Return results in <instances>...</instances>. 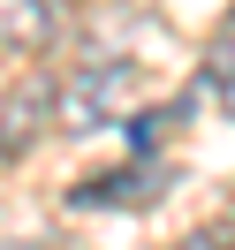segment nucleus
I'll use <instances>...</instances> for the list:
<instances>
[{"instance_id":"obj_1","label":"nucleus","mask_w":235,"mask_h":250,"mask_svg":"<svg viewBox=\"0 0 235 250\" xmlns=\"http://www.w3.org/2000/svg\"><path fill=\"white\" fill-rule=\"evenodd\" d=\"M129 99H137V61H114V53L76 61L61 83V106H53V129H107L129 114Z\"/></svg>"},{"instance_id":"obj_2","label":"nucleus","mask_w":235,"mask_h":250,"mask_svg":"<svg viewBox=\"0 0 235 250\" xmlns=\"http://www.w3.org/2000/svg\"><path fill=\"white\" fill-rule=\"evenodd\" d=\"M53 106H61V83L53 76H31L0 99V159H23L38 137L53 129Z\"/></svg>"},{"instance_id":"obj_3","label":"nucleus","mask_w":235,"mask_h":250,"mask_svg":"<svg viewBox=\"0 0 235 250\" xmlns=\"http://www.w3.org/2000/svg\"><path fill=\"white\" fill-rule=\"evenodd\" d=\"M159 189H167V159H129V167L91 174L84 189H68V205L76 212H107V205H152Z\"/></svg>"},{"instance_id":"obj_4","label":"nucleus","mask_w":235,"mask_h":250,"mask_svg":"<svg viewBox=\"0 0 235 250\" xmlns=\"http://www.w3.org/2000/svg\"><path fill=\"white\" fill-rule=\"evenodd\" d=\"M76 0H0V46L8 53H38L53 46V31L68 23Z\"/></svg>"},{"instance_id":"obj_5","label":"nucleus","mask_w":235,"mask_h":250,"mask_svg":"<svg viewBox=\"0 0 235 250\" xmlns=\"http://www.w3.org/2000/svg\"><path fill=\"white\" fill-rule=\"evenodd\" d=\"M205 91H213L220 106L235 114V23H220L213 46H205Z\"/></svg>"},{"instance_id":"obj_6","label":"nucleus","mask_w":235,"mask_h":250,"mask_svg":"<svg viewBox=\"0 0 235 250\" xmlns=\"http://www.w3.org/2000/svg\"><path fill=\"white\" fill-rule=\"evenodd\" d=\"M167 16L190 31H220V23H235V0H167Z\"/></svg>"},{"instance_id":"obj_7","label":"nucleus","mask_w":235,"mask_h":250,"mask_svg":"<svg viewBox=\"0 0 235 250\" xmlns=\"http://www.w3.org/2000/svg\"><path fill=\"white\" fill-rule=\"evenodd\" d=\"M182 250H235V220H220V228H205V235H190Z\"/></svg>"}]
</instances>
